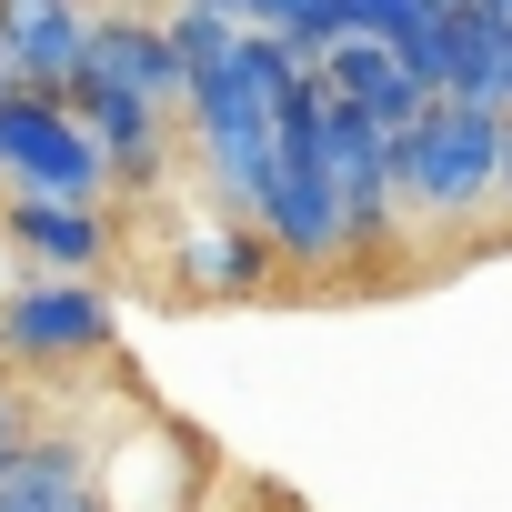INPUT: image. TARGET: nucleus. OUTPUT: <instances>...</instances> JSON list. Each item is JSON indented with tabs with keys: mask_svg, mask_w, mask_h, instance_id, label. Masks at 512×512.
I'll list each match as a JSON object with an SVG mask.
<instances>
[{
	"mask_svg": "<svg viewBox=\"0 0 512 512\" xmlns=\"http://www.w3.org/2000/svg\"><path fill=\"white\" fill-rule=\"evenodd\" d=\"M392 191H402V221H482L502 201V111L482 101H432L402 141H392Z\"/></svg>",
	"mask_w": 512,
	"mask_h": 512,
	"instance_id": "nucleus-1",
	"label": "nucleus"
},
{
	"mask_svg": "<svg viewBox=\"0 0 512 512\" xmlns=\"http://www.w3.org/2000/svg\"><path fill=\"white\" fill-rule=\"evenodd\" d=\"M322 81H302L282 101V161H272V201H262V241L282 251V272L322 282V272H352V221H342V191H332V151H322Z\"/></svg>",
	"mask_w": 512,
	"mask_h": 512,
	"instance_id": "nucleus-2",
	"label": "nucleus"
},
{
	"mask_svg": "<svg viewBox=\"0 0 512 512\" xmlns=\"http://www.w3.org/2000/svg\"><path fill=\"white\" fill-rule=\"evenodd\" d=\"M0 201H71V211H111V161L81 131L71 101H0Z\"/></svg>",
	"mask_w": 512,
	"mask_h": 512,
	"instance_id": "nucleus-3",
	"label": "nucleus"
},
{
	"mask_svg": "<svg viewBox=\"0 0 512 512\" xmlns=\"http://www.w3.org/2000/svg\"><path fill=\"white\" fill-rule=\"evenodd\" d=\"M111 292L101 282H0V372H21V382H51V372H91L111 352Z\"/></svg>",
	"mask_w": 512,
	"mask_h": 512,
	"instance_id": "nucleus-4",
	"label": "nucleus"
},
{
	"mask_svg": "<svg viewBox=\"0 0 512 512\" xmlns=\"http://www.w3.org/2000/svg\"><path fill=\"white\" fill-rule=\"evenodd\" d=\"M81 91L151 101L161 121H181V131H191V81H181V51H171V21H161V11H101L91 61H81Z\"/></svg>",
	"mask_w": 512,
	"mask_h": 512,
	"instance_id": "nucleus-5",
	"label": "nucleus"
},
{
	"mask_svg": "<svg viewBox=\"0 0 512 512\" xmlns=\"http://www.w3.org/2000/svg\"><path fill=\"white\" fill-rule=\"evenodd\" d=\"M91 31H101L91 0H0V71L21 81V101H71Z\"/></svg>",
	"mask_w": 512,
	"mask_h": 512,
	"instance_id": "nucleus-6",
	"label": "nucleus"
},
{
	"mask_svg": "<svg viewBox=\"0 0 512 512\" xmlns=\"http://www.w3.org/2000/svg\"><path fill=\"white\" fill-rule=\"evenodd\" d=\"M171 272H181V292L191 302H262L272 292V272H282V251L251 231V221H231V211H181V231H171Z\"/></svg>",
	"mask_w": 512,
	"mask_h": 512,
	"instance_id": "nucleus-7",
	"label": "nucleus"
},
{
	"mask_svg": "<svg viewBox=\"0 0 512 512\" xmlns=\"http://www.w3.org/2000/svg\"><path fill=\"white\" fill-rule=\"evenodd\" d=\"M0 241L21 251V272L41 282H91L111 262V211H71V201H0Z\"/></svg>",
	"mask_w": 512,
	"mask_h": 512,
	"instance_id": "nucleus-8",
	"label": "nucleus"
},
{
	"mask_svg": "<svg viewBox=\"0 0 512 512\" xmlns=\"http://www.w3.org/2000/svg\"><path fill=\"white\" fill-rule=\"evenodd\" d=\"M312 81H322V101L362 111V121H372L382 141H402V131H412V121L432 111V91H422V81L402 71V51H392V41H362V31H352V41H342V51H332V61H322Z\"/></svg>",
	"mask_w": 512,
	"mask_h": 512,
	"instance_id": "nucleus-9",
	"label": "nucleus"
},
{
	"mask_svg": "<svg viewBox=\"0 0 512 512\" xmlns=\"http://www.w3.org/2000/svg\"><path fill=\"white\" fill-rule=\"evenodd\" d=\"M71 111H81V131L101 141L111 191H121V201H151V191H161V171H171L181 121H161L151 101H121V91H71Z\"/></svg>",
	"mask_w": 512,
	"mask_h": 512,
	"instance_id": "nucleus-10",
	"label": "nucleus"
},
{
	"mask_svg": "<svg viewBox=\"0 0 512 512\" xmlns=\"http://www.w3.org/2000/svg\"><path fill=\"white\" fill-rule=\"evenodd\" d=\"M161 21H171V51H181V81H191V91H211V81L241 61V41H251L241 21L201 11V0H181V11H161Z\"/></svg>",
	"mask_w": 512,
	"mask_h": 512,
	"instance_id": "nucleus-11",
	"label": "nucleus"
},
{
	"mask_svg": "<svg viewBox=\"0 0 512 512\" xmlns=\"http://www.w3.org/2000/svg\"><path fill=\"white\" fill-rule=\"evenodd\" d=\"M41 432H51V402H41V382L0 372V462H21V452H31Z\"/></svg>",
	"mask_w": 512,
	"mask_h": 512,
	"instance_id": "nucleus-12",
	"label": "nucleus"
},
{
	"mask_svg": "<svg viewBox=\"0 0 512 512\" xmlns=\"http://www.w3.org/2000/svg\"><path fill=\"white\" fill-rule=\"evenodd\" d=\"M412 21H432V0H352V31L362 41H402Z\"/></svg>",
	"mask_w": 512,
	"mask_h": 512,
	"instance_id": "nucleus-13",
	"label": "nucleus"
},
{
	"mask_svg": "<svg viewBox=\"0 0 512 512\" xmlns=\"http://www.w3.org/2000/svg\"><path fill=\"white\" fill-rule=\"evenodd\" d=\"M201 11H221V21H241V31H262V11H272V0H201Z\"/></svg>",
	"mask_w": 512,
	"mask_h": 512,
	"instance_id": "nucleus-14",
	"label": "nucleus"
},
{
	"mask_svg": "<svg viewBox=\"0 0 512 512\" xmlns=\"http://www.w3.org/2000/svg\"><path fill=\"white\" fill-rule=\"evenodd\" d=\"M472 11H482V21H492V31H512V0H472Z\"/></svg>",
	"mask_w": 512,
	"mask_h": 512,
	"instance_id": "nucleus-15",
	"label": "nucleus"
},
{
	"mask_svg": "<svg viewBox=\"0 0 512 512\" xmlns=\"http://www.w3.org/2000/svg\"><path fill=\"white\" fill-rule=\"evenodd\" d=\"M502 201H512V111H502Z\"/></svg>",
	"mask_w": 512,
	"mask_h": 512,
	"instance_id": "nucleus-16",
	"label": "nucleus"
},
{
	"mask_svg": "<svg viewBox=\"0 0 512 512\" xmlns=\"http://www.w3.org/2000/svg\"><path fill=\"white\" fill-rule=\"evenodd\" d=\"M502 111H512V51H502Z\"/></svg>",
	"mask_w": 512,
	"mask_h": 512,
	"instance_id": "nucleus-17",
	"label": "nucleus"
},
{
	"mask_svg": "<svg viewBox=\"0 0 512 512\" xmlns=\"http://www.w3.org/2000/svg\"><path fill=\"white\" fill-rule=\"evenodd\" d=\"M251 512H272V502H251Z\"/></svg>",
	"mask_w": 512,
	"mask_h": 512,
	"instance_id": "nucleus-18",
	"label": "nucleus"
},
{
	"mask_svg": "<svg viewBox=\"0 0 512 512\" xmlns=\"http://www.w3.org/2000/svg\"><path fill=\"white\" fill-rule=\"evenodd\" d=\"M171 11H181V0H171Z\"/></svg>",
	"mask_w": 512,
	"mask_h": 512,
	"instance_id": "nucleus-19",
	"label": "nucleus"
}]
</instances>
